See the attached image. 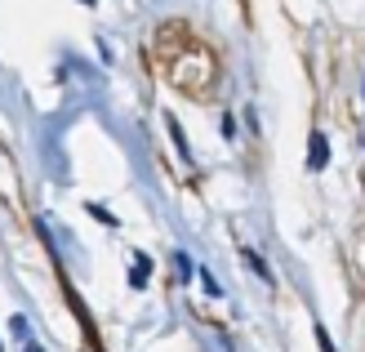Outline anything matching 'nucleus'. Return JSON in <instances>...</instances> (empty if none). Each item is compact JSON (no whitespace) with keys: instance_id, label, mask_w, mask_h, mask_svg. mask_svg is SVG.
Wrapping results in <instances>:
<instances>
[{"instance_id":"1","label":"nucleus","mask_w":365,"mask_h":352,"mask_svg":"<svg viewBox=\"0 0 365 352\" xmlns=\"http://www.w3.org/2000/svg\"><path fill=\"white\" fill-rule=\"evenodd\" d=\"M330 165V139L312 129V139H307V170H325Z\"/></svg>"},{"instance_id":"2","label":"nucleus","mask_w":365,"mask_h":352,"mask_svg":"<svg viewBox=\"0 0 365 352\" xmlns=\"http://www.w3.org/2000/svg\"><path fill=\"white\" fill-rule=\"evenodd\" d=\"M148 272H152V258H148V254H138V258H134V272H130V286L143 290V286H148Z\"/></svg>"},{"instance_id":"3","label":"nucleus","mask_w":365,"mask_h":352,"mask_svg":"<svg viewBox=\"0 0 365 352\" xmlns=\"http://www.w3.org/2000/svg\"><path fill=\"white\" fill-rule=\"evenodd\" d=\"M241 258H245V263H250V272H254V276H263V281H272V272H267V263H263V258L254 254V250H241Z\"/></svg>"},{"instance_id":"4","label":"nucleus","mask_w":365,"mask_h":352,"mask_svg":"<svg viewBox=\"0 0 365 352\" xmlns=\"http://www.w3.org/2000/svg\"><path fill=\"white\" fill-rule=\"evenodd\" d=\"M174 268H178V281H192V258L182 254V250L174 254Z\"/></svg>"},{"instance_id":"5","label":"nucleus","mask_w":365,"mask_h":352,"mask_svg":"<svg viewBox=\"0 0 365 352\" xmlns=\"http://www.w3.org/2000/svg\"><path fill=\"white\" fill-rule=\"evenodd\" d=\"M317 343H321V352H334V343H330V335H325V330H317Z\"/></svg>"},{"instance_id":"6","label":"nucleus","mask_w":365,"mask_h":352,"mask_svg":"<svg viewBox=\"0 0 365 352\" xmlns=\"http://www.w3.org/2000/svg\"><path fill=\"white\" fill-rule=\"evenodd\" d=\"M27 352H45V348H41V343H27Z\"/></svg>"}]
</instances>
